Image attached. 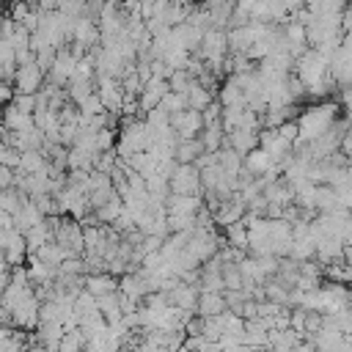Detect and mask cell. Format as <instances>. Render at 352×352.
Segmentation results:
<instances>
[{"label":"cell","mask_w":352,"mask_h":352,"mask_svg":"<svg viewBox=\"0 0 352 352\" xmlns=\"http://www.w3.org/2000/svg\"><path fill=\"white\" fill-rule=\"evenodd\" d=\"M121 286V278L110 275V272H102V275H85V292H91L94 297H104V294H113L118 292Z\"/></svg>","instance_id":"18"},{"label":"cell","mask_w":352,"mask_h":352,"mask_svg":"<svg viewBox=\"0 0 352 352\" xmlns=\"http://www.w3.org/2000/svg\"><path fill=\"white\" fill-rule=\"evenodd\" d=\"M338 121V104L336 102H316L311 107H305L297 118V126H300V138L302 143H314L319 140L322 135H327Z\"/></svg>","instance_id":"2"},{"label":"cell","mask_w":352,"mask_h":352,"mask_svg":"<svg viewBox=\"0 0 352 352\" xmlns=\"http://www.w3.org/2000/svg\"><path fill=\"white\" fill-rule=\"evenodd\" d=\"M28 278H30V283H33V286H47V283H52V280L58 278V270H55V267H50V264H44L38 256H30Z\"/></svg>","instance_id":"19"},{"label":"cell","mask_w":352,"mask_h":352,"mask_svg":"<svg viewBox=\"0 0 352 352\" xmlns=\"http://www.w3.org/2000/svg\"><path fill=\"white\" fill-rule=\"evenodd\" d=\"M44 220H47V214L36 206V201H33V198H30V201H28V204L14 214V226H16L22 234H28L30 228H36V226H38V223H44Z\"/></svg>","instance_id":"17"},{"label":"cell","mask_w":352,"mask_h":352,"mask_svg":"<svg viewBox=\"0 0 352 352\" xmlns=\"http://www.w3.org/2000/svg\"><path fill=\"white\" fill-rule=\"evenodd\" d=\"M0 245H3V258H6V264H11V267H22V261L30 258L28 239H25V234H22L19 228H3Z\"/></svg>","instance_id":"5"},{"label":"cell","mask_w":352,"mask_h":352,"mask_svg":"<svg viewBox=\"0 0 352 352\" xmlns=\"http://www.w3.org/2000/svg\"><path fill=\"white\" fill-rule=\"evenodd\" d=\"M160 107H162L165 113H170V116H176V113L187 110V107H190V104H187V94H176V91H168Z\"/></svg>","instance_id":"29"},{"label":"cell","mask_w":352,"mask_h":352,"mask_svg":"<svg viewBox=\"0 0 352 352\" xmlns=\"http://www.w3.org/2000/svg\"><path fill=\"white\" fill-rule=\"evenodd\" d=\"M0 187H3V190L16 187V170H14V168H3V165H0Z\"/></svg>","instance_id":"33"},{"label":"cell","mask_w":352,"mask_h":352,"mask_svg":"<svg viewBox=\"0 0 352 352\" xmlns=\"http://www.w3.org/2000/svg\"><path fill=\"white\" fill-rule=\"evenodd\" d=\"M121 212H124V198L116 195V198H110L104 206H99L94 214H96V220H99L102 226H113V223L121 217Z\"/></svg>","instance_id":"28"},{"label":"cell","mask_w":352,"mask_h":352,"mask_svg":"<svg viewBox=\"0 0 352 352\" xmlns=\"http://www.w3.org/2000/svg\"><path fill=\"white\" fill-rule=\"evenodd\" d=\"M258 135H261V132L234 129V132H226V146H231L234 151H239L242 157H248L253 148H258Z\"/></svg>","instance_id":"16"},{"label":"cell","mask_w":352,"mask_h":352,"mask_svg":"<svg viewBox=\"0 0 352 352\" xmlns=\"http://www.w3.org/2000/svg\"><path fill=\"white\" fill-rule=\"evenodd\" d=\"M228 311V300H226V292H201L198 297V308L195 314L204 316V319H212V316H220Z\"/></svg>","instance_id":"12"},{"label":"cell","mask_w":352,"mask_h":352,"mask_svg":"<svg viewBox=\"0 0 352 352\" xmlns=\"http://www.w3.org/2000/svg\"><path fill=\"white\" fill-rule=\"evenodd\" d=\"M170 126H173V132H176L182 140H190V138H201V132H204L206 124H204V113H201V110L187 107V110L170 116Z\"/></svg>","instance_id":"8"},{"label":"cell","mask_w":352,"mask_h":352,"mask_svg":"<svg viewBox=\"0 0 352 352\" xmlns=\"http://www.w3.org/2000/svg\"><path fill=\"white\" fill-rule=\"evenodd\" d=\"M168 82H170V91H176V94H187V91L192 88V82H195V80L190 77V72H187V69H179V72H173V74H170V80H168Z\"/></svg>","instance_id":"30"},{"label":"cell","mask_w":352,"mask_h":352,"mask_svg":"<svg viewBox=\"0 0 352 352\" xmlns=\"http://www.w3.org/2000/svg\"><path fill=\"white\" fill-rule=\"evenodd\" d=\"M44 85H47V72H44L36 60L16 69V77H14L16 94H38Z\"/></svg>","instance_id":"7"},{"label":"cell","mask_w":352,"mask_h":352,"mask_svg":"<svg viewBox=\"0 0 352 352\" xmlns=\"http://www.w3.org/2000/svg\"><path fill=\"white\" fill-rule=\"evenodd\" d=\"M297 352H319V349H316V346H314V341H308V344H305V341H302V344H300V346H297Z\"/></svg>","instance_id":"35"},{"label":"cell","mask_w":352,"mask_h":352,"mask_svg":"<svg viewBox=\"0 0 352 352\" xmlns=\"http://www.w3.org/2000/svg\"><path fill=\"white\" fill-rule=\"evenodd\" d=\"M19 162H22V151H19L16 146L3 143V148H0V165H3V168H14V170H19Z\"/></svg>","instance_id":"31"},{"label":"cell","mask_w":352,"mask_h":352,"mask_svg":"<svg viewBox=\"0 0 352 352\" xmlns=\"http://www.w3.org/2000/svg\"><path fill=\"white\" fill-rule=\"evenodd\" d=\"M217 102L223 107H248V96H245V88L239 82L236 74H228L217 91Z\"/></svg>","instance_id":"10"},{"label":"cell","mask_w":352,"mask_h":352,"mask_svg":"<svg viewBox=\"0 0 352 352\" xmlns=\"http://www.w3.org/2000/svg\"><path fill=\"white\" fill-rule=\"evenodd\" d=\"M63 336H66V324H60V322H41L38 330H36L38 346H44V349H50V352H58Z\"/></svg>","instance_id":"14"},{"label":"cell","mask_w":352,"mask_h":352,"mask_svg":"<svg viewBox=\"0 0 352 352\" xmlns=\"http://www.w3.org/2000/svg\"><path fill=\"white\" fill-rule=\"evenodd\" d=\"M55 242L69 250V256H85V228L69 214L55 217Z\"/></svg>","instance_id":"3"},{"label":"cell","mask_w":352,"mask_h":352,"mask_svg":"<svg viewBox=\"0 0 352 352\" xmlns=\"http://www.w3.org/2000/svg\"><path fill=\"white\" fill-rule=\"evenodd\" d=\"M19 170H22V173H28V176L50 173V160H47V154H44V151H22Z\"/></svg>","instance_id":"22"},{"label":"cell","mask_w":352,"mask_h":352,"mask_svg":"<svg viewBox=\"0 0 352 352\" xmlns=\"http://www.w3.org/2000/svg\"><path fill=\"white\" fill-rule=\"evenodd\" d=\"M28 201H30V195L22 192L19 187H8V190L0 192V209H3L6 214H16Z\"/></svg>","instance_id":"24"},{"label":"cell","mask_w":352,"mask_h":352,"mask_svg":"<svg viewBox=\"0 0 352 352\" xmlns=\"http://www.w3.org/2000/svg\"><path fill=\"white\" fill-rule=\"evenodd\" d=\"M212 102H217V94H214V91H209L206 85H201V82L195 80V82H192V88L187 91V104H190L192 110H201V113H204Z\"/></svg>","instance_id":"23"},{"label":"cell","mask_w":352,"mask_h":352,"mask_svg":"<svg viewBox=\"0 0 352 352\" xmlns=\"http://www.w3.org/2000/svg\"><path fill=\"white\" fill-rule=\"evenodd\" d=\"M96 94L104 104L107 113L113 116H124V104H126V94H124V85L121 80H113V77H96Z\"/></svg>","instance_id":"6"},{"label":"cell","mask_w":352,"mask_h":352,"mask_svg":"<svg viewBox=\"0 0 352 352\" xmlns=\"http://www.w3.org/2000/svg\"><path fill=\"white\" fill-rule=\"evenodd\" d=\"M66 94H69L72 104H82L91 94H96V80H80V77H72V82L66 85Z\"/></svg>","instance_id":"26"},{"label":"cell","mask_w":352,"mask_h":352,"mask_svg":"<svg viewBox=\"0 0 352 352\" xmlns=\"http://www.w3.org/2000/svg\"><path fill=\"white\" fill-rule=\"evenodd\" d=\"M346 6L349 0H305V11L319 16H344Z\"/></svg>","instance_id":"20"},{"label":"cell","mask_w":352,"mask_h":352,"mask_svg":"<svg viewBox=\"0 0 352 352\" xmlns=\"http://www.w3.org/2000/svg\"><path fill=\"white\" fill-rule=\"evenodd\" d=\"M204 151H206V148H204L201 138L179 140V146H176V162H179V165H195V162H198V157H201Z\"/></svg>","instance_id":"21"},{"label":"cell","mask_w":352,"mask_h":352,"mask_svg":"<svg viewBox=\"0 0 352 352\" xmlns=\"http://www.w3.org/2000/svg\"><path fill=\"white\" fill-rule=\"evenodd\" d=\"M80 107V116H102V113H107L104 110V104H102V99H99V94H91L82 104H77Z\"/></svg>","instance_id":"32"},{"label":"cell","mask_w":352,"mask_h":352,"mask_svg":"<svg viewBox=\"0 0 352 352\" xmlns=\"http://www.w3.org/2000/svg\"><path fill=\"white\" fill-rule=\"evenodd\" d=\"M170 192L173 195H204L201 168L198 165H176L170 176Z\"/></svg>","instance_id":"4"},{"label":"cell","mask_w":352,"mask_h":352,"mask_svg":"<svg viewBox=\"0 0 352 352\" xmlns=\"http://www.w3.org/2000/svg\"><path fill=\"white\" fill-rule=\"evenodd\" d=\"M344 33H352V0H349V6L344 11Z\"/></svg>","instance_id":"34"},{"label":"cell","mask_w":352,"mask_h":352,"mask_svg":"<svg viewBox=\"0 0 352 352\" xmlns=\"http://www.w3.org/2000/svg\"><path fill=\"white\" fill-rule=\"evenodd\" d=\"M33 126H36L33 113L19 110L14 102H11V104H6V113H3V129H11V132H25V129H33Z\"/></svg>","instance_id":"15"},{"label":"cell","mask_w":352,"mask_h":352,"mask_svg":"<svg viewBox=\"0 0 352 352\" xmlns=\"http://www.w3.org/2000/svg\"><path fill=\"white\" fill-rule=\"evenodd\" d=\"M275 168H280V165H278V162H275V160H272L261 146H258V148H253V151L245 157V170H248L253 179H261V176L272 173Z\"/></svg>","instance_id":"13"},{"label":"cell","mask_w":352,"mask_h":352,"mask_svg":"<svg viewBox=\"0 0 352 352\" xmlns=\"http://www.w3.org/2000/svg\"><path fill=\"white\" fill-rule=\"evenodd\" d=\"M223 239H226L231 248H236V250H250V231H248L245 220H242V223L228 226V228H226V234H223Z\"/></svg>","instance_id":"27"},{"label":"cell","mask_w":352,"mask_h":352,"mask_svg":"<svg viewBox=\"0 0 352 352\" xmlns=\"http://www.w3.org/2000/svg\"><path fill=\"white\" fill-rule=\"evenodd\" d=\"M72 44H80V47H85L88 52H91L94 47H99V44H102V30H99V22H96V19H91V16H77Z\"/></svg>","instance_id":"9"},{"label":"cell","mask_w":352,"mask_h":352,"mask_svg":"<svg viewBox=\"0 0 352 352\" xmlns=\"http://www.w3.org/2000/svg\"><path fill=\"white\" fill-rule=\"evenodd\" d=\"M30 256H38V258H41L44 264H50V267H55V270H58V267H60V264H63L66 258H72V256H69V250H66L63 245H58L55 239H52V242H47V245L41 248V250L30 253Z\"/></svg>","instance_id":"25"},{"label":"cell","mask_w":352,"mask_h":352,"mask_svg":"<svg viewBox=\"0 0 352 352\" xmlns=\"http://www.w3.org/2000/svg\"><path fill=\"white\" fill-rule=\"evenodd\" d=\"M294 74L300 77V82L305 85L311 99H322L330 94V88H336V80L330 74V60L319 52V50H308L305 55L297 58L294 63Z\"/></svg>","instance_id":"1"},{"label":"cell","mask_w":352,"mask_h":352,"mask_svg":"<svg viewBox=\"0 0 352 352\" xmlns=\"http://www.w3.org/2000/svg\"><path fill=\"white\" fill-rule=\"evenodd\" d=\"M204 195H168L165 209L168 214H187V217H198V212L204 209Z\"/></svg>","instance_id":"11"}]
</instances>
